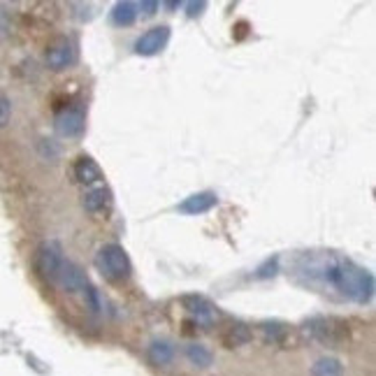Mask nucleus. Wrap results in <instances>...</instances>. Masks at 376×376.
Masks as SVG:
<instances>
[{"label":"nucleus","instance_id":"f257e3e1","mask_svg":"<svg viewBox=\"0 0 376 376\" xmlns=\"http://www.w3.org/2000/svg\"><path fill=\"white\" fill-rule=\"evenodd\" d=\"M300 272L309 283L330 288L358 305H367L374 298V276L339 253H307L300 260Z\"/></svg>","mask_w":376,"mask_h":376},{"label":"nucleus","instance_id":"f03ea898","mask_svg":"<svg viewBox=\"0 0 376 376\" xmlns=\"http://www.w3.org/2000/svg\"><path fill=\"white\" fill-rule=\"evenodd\" d=\"M93 262L98 272L111 283H123L133 274V262H130L125 249L118 247V244H105V247H100Z\"/></svg>","mask_w":376,"mask_h":376},{"label":"nucleus","instance_id":"7ed1b4c3","mask_svg":"<svg viewBox=\"0 0 376 376\" xmlns=\"http://www.w3.org/2000/svg\"><path fill=\"white\" fill-rule=\"evenodd\" d=\"M305 334L309 339L319 341L325 346H337L348 337V325L339 319H325V316H316V319L305 323Z\"/></svg>","mask_w":376,"mask_h":376},{"label":"nucleus","instance_id":"20e7f679","mask_svg":"<svg viewBox=\"0 0 376 376\" xmlns=\"http://www.w3.org/2000/svg\"><path fill=\"white\" fill-rule=\"evenodd\" d=\"M63 249L58 242H42L35 253V269L39 274V279L56 283V276L63 267Z\"/></svg>","mask_w":376,"mask_h":376},{"label":"nucleus","instance_id":"39448f33","mask_svg":"<svg viewBox=\"0 0 376 376\" xmlns=\"http://www.w3.org/2000/svg\"><path fill=\"white\" fill-rule=\"evenodd\" d=\"M181 305H183V309H186V314L190 316V319H193L197 325H202V328L214 325V323L221 319L219 307H216L214 302H209L204 295H197V293L183 295Z\"/></svg>","mask_w":376,"mask_h":376},{"label":"nucleus","instance_id":"423d86ee","mask_svg":"<svg viewBox=\"0 0 376 376\" xmlns=\"http://www.w3.org/2000/svg\"><path fill=\"white\" fill-rule=\"evenodd\" d=\"M54 128L61 137H79L87 128V116H84L82 107H63L54 118Z\"/></svg>","mask_w":376,"mask_h":376},{"label":"nucleus","instance_id":"0eeeda50","mask_svg":"<svg viewBox=\"0 0 376 376\" xmlns=\"http://www.w3.org/2000/svg\"><path fill=\"white\" fill-rule=\"evenodd\" d=\"M56 283L65 290V293H70V295H77V293L87 295L89 290L93 288L89 283L87 274H84V269L79 267V265H75V262H70V260L63 262L61 272H58V276H56Z\"/></svg>","mask_w":376,"mask_h":376},{"label":"nucleus","instance_id":"6e6552de","mask_svg":"<svg viewBox=\"0 0 376 376\" xmlns=\"http://www.w3.org/2000/svg\"><path fill=\"white\" fill-rule=\"evenodd\" d=\"M77 61V49L70 37H56L47 49V65L51 70H65Z\"/></svg>","mask_w":376,"mask_h":376},{"label":"nucleus","instance_id":"1a4fd4ad","mask_svg":"<svg viewBox=\"0 0 376 376\" xmlns=\"http://www.w3.org/2000/svg\"><path fill=\"white\" fill-rule=\"evenodd\" d=\"M170 42V26H156L147 33H142L135 42V54L137 56H156L165 49V44Z\"/></svg>","mask_w":376,"mask_h":376},{"label":"nucleus","instance_id":"9d476101","mask_svg":"<svg viewBox=\"0 0 376 376\" xmlns=\"http://www.w3.org/2000/svg\"><path fill=\"white\" fill-rule=\"evenodd\" d=\"M219 204V197L212 190H202V193H193L188 195L186 200L179 204V212L188 214V216H197V214H207Z\"/></svg>","mask_w":376,"mask_h":376},{"label":"nucleus","instance_id":"9b49d317","mask_svg":"<svg viewBox=\"0 0 376 376\" xmlns=\"http://www.w3.org/2000/svg\"><path fill=\"white\" fill-rule=\"evenodd\" d=\"M82 204H84V209H87L89 214L107 212V209L111 207V190L107 186H102V183H98V186H91L87 193H84Z\"/></svg>","mask_w":376,"mask_h":376},{"label":"nucleus","instance_id":"f8f14e48","mask_svg":"<svg viewBox=\"0 0 376 376\" xmlns=\"http://www.w3.org/2000/svg\"><path fill=\"white\" fill-rule=\"evenodd\" d=\"M72 172H75V179L79 183H84V186H93V183L102 179V170L98 168V163L91 156H79Z\"/></svg>","mask_w":376,"mask_h":376},{"label":"nucleus","instance_id":"ddd939ff","mask_svg":"<svg viewBox=\"0 0 376 376\" xmlns=\"http://www.w3.org/2000/svg\"><path fill=\"white\" fill-rule=\"evenodd\" d=\"M147 355H149V360L154 362V365L165 367V365H170V362L174 360V346L170 344V341H165V339H156V341H151V344H149Z\"/></svg>","mask_w":376,"mask_h":376},{"label":"nucleus","instance_id":"4468645a","mask_svg":"<svg viewBox=\"0 0 376 376\" xmlns=\"http://www.w3.org/2000/svg\"><path fill=\"white\" fill-rule=\"evenodd\" d=\"M253 339V332L247 323H235V325L228 328V332L223 334V344L228 348H240V346H247L249 341Z\"/></svg>","mask_w":376,"mask_h":376},{"label":"nucleus","instance_id":"2eb2a0df","mask_svg":"<svg viewBox=\"0 0 376 376\" xmlns=\"http://www.w3.org/2000/svg\"><path fill=\"white\" fill-rule=\"evenodd\" d=\"M186 360L197 369H209L214 365V353L202 344H188L186 346Z\"/></svg>","mask_w":376,"mask_h":376},{"label":"nucleus","instance_id":"dca6fc26","mask_svg":"<svg viewBox=\"0 0 376 376\" xmlns=\"http://www.w3.org/2000/svg\"><path fill=\"white\" fill-rule=\"evenodd\" d=\"M137 5L135 3H116L114 10H111V21H114V26H121V28H125V26H133L137 21Z\"/></svg>","mask_w":376,"mask_h":376},{"label":"nucleus","instance_id":"f3484780","mask_svg":"<svg viewBox=\"0 0 376 376\" xmlns=\"http://www.w3.org/2000/svg\"><path fill=\"white\" fill-rule=\"evenodd\" d=\"M312 376H344V365L332 355H325L312 365Z\"/></svg>","mask_w":376,"mask_h":376},{"label":"nucleus","instance_id":"a211bd4d","mask_svg":"<svg viewBox=\"0 0 376 376\" xmlns=\"http://www.w3.org/2000/svg\"><path fill=\"white\" fill-rule=\"evenodd\" d=\"M260 330L267 337V341H274V344H281L283 337L288 334V328L283 325V323H262Z\"/></svg>","mask_w":376,"mask_h":376},{"label":"nucleus","instance_id":"6ab92c4d","mask_svg":"<svg viewBox=\"0 0 376 376\" xmlns=\"http://www.w3.org/2000/svg\"><path fill=\"white\" fill-rule=\"evenodd\" d=\"M276 269H279V258H269L265 265L258 267V272H256V279H269V276L276 274Z\"/></svg>","mask_w":376,"mask_h":376},{"label":"nucleus","instance_id":"aec40b11","mask_svg":"<svg viewBox=\"0 0 376 376\" xmlns=\"http://www.w3.org/2000/svg\"><path fill=\"white\" fill-rule=\"evenodd\" d=\"M10 116H12V105L8 98L0 96V128H5L10 123Z\"/></svg>","mask_w":376,"mask_h":376},{"label":"nucleus","instance_id":"412c9836","mask_svg":"<svg viewBox=\"0 0 376 376\" xmlns=\"http://www.w3.org/2000/svg\"><path fill=\"white\" fill-rule=\"evenodd\" d=\"M158 8H161V5H158L156 0H144L142 5H137V10H142L144 17H154Z\"/></svg>","mask_w":376,"mask_h":376},{"label":"nucleus","instance_id":"4be33fe9","mask_svg":"<svg viewBox=\"0 0 376 376\" xmlns=\"http://www.w3.org/2000/svg\"><path fill=\"white\" fill-rule=\"evenodd\" d=\"M207 8V3H186V10H188V17H197L202 15V10Z\"/></svg>","mask_w":376,"mask_h":376},{"label":"nucleus","instance_id":"5701e85b","mask_svg":"<svg viewBox=\"0 0 376 376\" xmlns=\"http://www.w3.org/2000/svg\"><path fill=\"white\" fill-rule=\"evenodd\" d=\"M179 5H181V3H177V0H172V3H165V8H168V10H177Z\"/></svg>","mask_w":376,"mask_h":376}]
</instances>
